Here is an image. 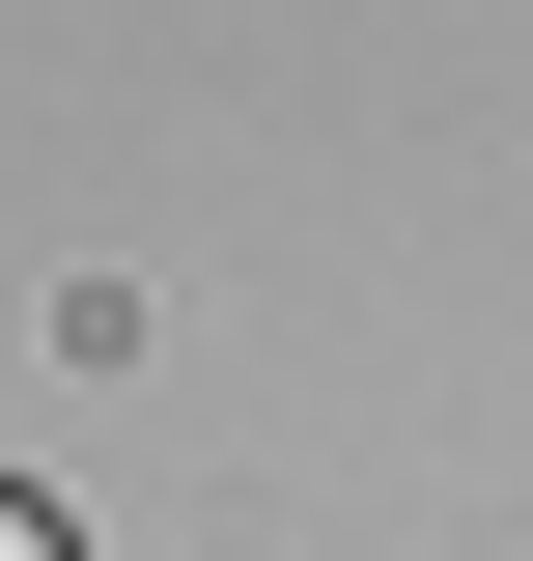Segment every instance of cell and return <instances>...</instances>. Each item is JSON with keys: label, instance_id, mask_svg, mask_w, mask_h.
Segmentation results:
<instances>
[{"label": "cell", "instance_id": "cell-1", "mask_svg": "<svg viewBox=\"0 0 533 561\" xmlns=\"http://www.w3.org/2000/svg\"><path fill=\"white\" fill-rule=\"evenodd\" d=\"M0 561H84V534H57V505H0Z\"/></svg>", "mask_w": 533, "mask_h": 561}]
</instances>
